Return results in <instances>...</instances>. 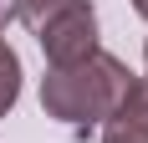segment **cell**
Returning <instances> with one entry per match:
<instances>
[{
    "mask_svg": "<svg viewBox=\"0 0 148 143\" xmlns=\"http://www.w3.org/2000/svg\"><path fill=\"white\" fill-rule=\"evenodd\" d=\"M138 87V77L128 72V61L112 51H92L77 67H46L41 77V107L46 118L66 123L72 133H92L118 113L128 92Z\"/></svg>",
    "mask_w": 148,
    "mask_h": 143,
    "instance_id": "obj_1",
    "label": "cell"
},
{
    "mask_svg": "<svg viewBox=\"0 0 148 143\" xmlns=\"http://www.w3.org/2000/svg\"><path fill=\"white\" fill-rule=\"evenodd\" d=\"M15 21H26L41 41L46 67H77L92 51H102L92 0H15Z\"/></svg>",
    "mask_w": 148,
    "mask_h": 143,
    "instance_id": "obj_2",
    "label": "cell"
},
{
    "mask_svg": "<svg viewBox=\"0 0 148 143\" xmlns=\"http://www.w3.org/2000/svg\"><path fill=\"white\" fill-rule=\"evenodd\" d=\"M102 143H148V82H138L128 102L102 123Z\"/></svg>",
    "mask_w": 148,
    "mask_h": 143,
    "instance_id": "obj_3",
    "label": "cell"
},
{
    "mask_svg": "<svg viewBox=\"0 0 148 143\" xmlns=\"http://www.w3.org/2000/svg\"><path fill=\"white\" fill-rule=\"evenodd\" d=\"M15 97H21V56H15V46L0 41V118L15 107Z\"/></svg>",
    "mask_w": 148,
    "mask_h": 143,
    "instance_id": "obj_4",
    "label": "cell"
},
{
    "mask_svg": "<svg viewBox=\"0 0 148 143\" xmlns=\"http://www.w3.org/2000/svg\"><path fill=\"white\" fill-rule=\"evenodd\" d=\"M10 21H15V0H0V31L10 26Z\"/></svg>",
    "mask_w": 148,
    "mask_h": 143,
    "instance_id": "obj_5",
    "label": "cell"
},
{
    "mask_svg": "<svg viewBox=\"0 0 148 143\" xmlns=\"http://www.w3.org/2000/svg\"><path fill=\"white\" fill-rule=\"evenodd\" d=\"M133 10H138V15H143V21H148V0H133Z\"/></svg>",
    "mask_w": 148,
    "mask_h": 143,
    "instance_id": "obj_6",
    "label": "cell"
},
{
    "mask_svg": "<svg viewBox=\"0 0 148 143\" xmlns=\"http://www.w3.org/2000/svg\"><path fill=\"white\" fill-rule=\"evenodd\" d=\"M143 67H148V41H143Z\"/></svg>",
    "mask_w": 148,
    "mask_h": 143,
    "instance_id": "obj_7",
    "label": "cell"
}]
</instances>
